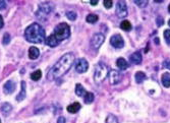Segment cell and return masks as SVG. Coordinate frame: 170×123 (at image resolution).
Wrapping results in <instances>:
<instances>
[{
    "mask_svg": "<svg viewBox=\"0 0 170 123\" xmlns=\"http://www.w3.org/2000/svg\"><path fill=\"white\" fill-rule=\"evenodd\" d=\"M162 80V84L164 87H170V73L169 72H164L161 77Z\"/></svg>",
    "mask_w": 170,
    "mask_h": 123,
    "instance_id": "obj_18",
    "label": "cell"
},
{
    "mask_svg": "<svg viewBox=\"0 0 170 123\" xmlns=\"http://www.w3.org/2000/svg\"><path fill=\"white\" fill-rule=\"evenodd\" d=\"M90 3L92 4V5H97V4L99 3V0H91Z\"/></svg>",
    "mask_w": 170,
    "mask_h": 123,
    "instance_id": "obj_37",
    "label": "cell"
},
{
    "mask_svg": "<svg viewBox=\"0 0 170 123\" xmlns=\"http://www.w3.org/2000/svg\"><path fill=\"white\" fill-rule=\"evenodd\" d=\"M45 44L50 47H56L58 44H59V42H58V41L55 39V37L51 34L48 38H46L45 39Z\"/></svg>",
    "mask_w": 170,
    "mask_h": 123,
    "instance_id": "obj_17",
    "label": "cell"
},
{
    "mask_svg": "<svg viewBox=\"0 0 170 123\" xmlns=\"http://www.w3.org/2000/svg\"><path fill=\"white\" fill-rule=\"evenodd\" d=\"M131 28H133V27H131V23L128 22V20H123V22L120 23V29H121V30H123V31L128 32V31L131 30Z\"/></svg>",
    "mask_w": 170,
    "mask_h": 123,
    "instance_id": "obj_24",
    "label": "cell"
},
{
    "mask_svg": "<svg viewBox=\"0 0 170 123\" xmlns=\"http://www.w3.org/2000/svg\"><path fill=\"white\" fill-rule=\"evenodd\" d=\"M116 65L121 70L128 68V63L127 62V60H125L124 58H118V59L116 60Z\"/></svg>",
    "mask_w": 170,
    "mask_h": 123,
    "instance_id": "obj_19",
    "label": "cell"
},
{
    "mask_svg": "<svg viewBox=\"0 0 170 123\" xmlns=\"http://www.w3.org/2000/svg\"><path fill=\"white\" fill-rule=\"evenodd\" d=\"M105 123H118V118L115 115H113V114H109L107 116Z\"/></svg>",
    "mask_w": 170,
    "mask_h": 123,
    "instance_id": "obj_26",
    "label": "cell"
},
{
    "mask_svg": "<svg viewBox=\"0 0 170 123\" xmlns=\"http://www.w3.org/2000/svg\"><path fill=\"white\" fill-rule=\"evenodd\" d=\"M0 111H1V113L4 116H8L11 111H12V106L9 103H3L1 105V107H0Z\"/></svg>",
    "mask_w": 170,
    "mask_h": 123,
    "instance_id": "obj_14",
    "label": "cell"
},
{
    "mask_svg": "<svg viewBox=\"0 0 170 123\" xmlns=\"http://www.w3.org/2000/svg\"><path fill=\"white\" fill-rule=\"evenodd\" d=\"M89 69V62L85 59V58H81L75 63V70L78 73H84Z\"/></svg>",
    "mask_w": 170,
    "mask_h": 123,
    "instance_id": "obj_10",
    "label": "cell"
},
{
    "mask_svg": "<svg viewBox=\"0 0 170 123\" xmlns=\"http://www.w3.org/2000/svg\"><path fill=\"white\" fill-rule=\"evenodd\" d=\"M156 22H157L158 27H162V26L164 25V19H163L162 16H158L157 19H156Z\"/></svg>",
    "mask_w": 170,
    "mask_h": 123,
    "instance_id": "obj_32",
    "label": "cell"
},
{
    "mask_svg": "<svg viewBox=\"0 0 170 123\" xmlns=\"http://www.w3.org/2000/svg\"><path fill=\"white\" fill-rule=\"evenodd\" d=\"M110 44L114 48L121 49V48H123V46H124V40L120 35L116 34V35H113V36L110 38Z\"/></svg>",
    "mask_w": 170,
    "mask_h": 123,
    "instance_id": "obj_8",
    "label": "cell"
},
{
    "mask_svg": "<svg viewBox=\"0 0 170 123\" xmlns=\"http://www.w3.org/2000/svg\"><path fill=\"white\" fill-rule=\"evenodd\" d=\"M0 123H1V121H0Z\"/></svg>",
    "mask_w": 170,
    "mask_h": 123,
    "instance_id": "obj_41",
    "label": "cell"
},
{
    "mask_svg": "<svg viewBox=\"0 0 170 123\" xmlns=\"http://www.w3.org/2000/svg\"><path fill=\"white\" fill-rule=\"evenodd\" d=\"M94 100H95V96H94L93 93L91 92H86V94H85V97H84V101L86 104H91L92 102H94Z\"/></svg>",
    "mask_w": 170,
    "mask_h": 123,
    "instance_id": "obj_20",
    "label": "cell"
},
{
    "mask_svg": "<svg viewBox=\"0 0 170 123\" xmlns=\"http://www.w3.org/2000/svg\"><path fill=\"white\" fill-rule=\"evenodd\" d=\"M41 77H42V71H41L40 69L36 70V71H34V72L31 74V78H32V80H33L34 81L40 80Z\"/></svg>",
    "mask_w": 170,
    "mask_h": 123,
    "instance_id": "obj_22",
    "label": "cell"
},
{
    "mask_svg": "<svg viewBox=\"0 0 170 123\" xmlns=\"http://www.w3.org/2000/svg\"><path fill=\"white\" fill-rule=\"evenodd\" d=\"M134 80H136L137 84H142L146 80V74L143 71H137L136 75H134Z\"/></svg>",
    "mask_w": 170,
    "mask_h": 123,
    "instance_id": "obj_21",
    "label": "cell"
},
{
    "mask_svg": "<svg viewBox=\"0 0 170 123\" xmlns=\"http://www.w3.org/2000/svg\"><path fill=\"white\" fill-rule=\"evenodd\" d=\"M77 16H78V14L77 12H75V11H68V12L66 13V17L69 20H72V22L77 19Z\"/></svg>",
    "mask_w": 170,
    "mask_h": 123,
    "instance_id": "obj_28",
    "label": "cell"
},
{
    "mask_svg": "<svg viewBox=\"0 0 170 123\" xmlns=\"http://www.w3.org/2000/svg\"><path fill=\"white\" fill-rule=\"evenodd\" d=\"M81 104L78 103V102H75V103H72V104H70L69 106H67V111H68L69 113H71V114H75V113H77L78 112V111L81 110Z\"/></svg>",
    "mask_w": 170,
    "mask_h": 123,
    "instance_id": "obj_16",
    "label": "cell"
},
{
    "mask_svg": "<svg viewBox=\"0 0 170 123\" xmlns=\"http://www.w3.org/2000/svg\"><path fill=\"white\" fill-rule=\"evenodd\" d=\"M16 90V83L12 80H7L3 86V93L5 95H10Z\"/></svg>",
    "mask_w": 170,
    "mask_h": 123,
    "instance_id": "obj_11",
    "label": "cell"
},
{
    "mask_svg": "<svg viewBox=\"0 0 170 123\" xmlns=\"http://www.w3.org/2000/svg\"><path fill=\"white\" fill-rule=\"evenodd\" d=\"M6 7V2L5 1H0V10H3Z\"/></svg>",
    "mask_w": 170,
    "mask_h": 123,
    "instance_id": "obj_34",
    "label": "cell"
},
{
    "mask_svg": "<svg viewBox=\"0 0 170 123\" xmlns=\"http://www.w3.org/2000/svg\"><path fill=\"white\" fill-rule=\"evenodd\" d=\"M108 73H109V70L104 63L99 62L98 64H96L95 70H94V80H95V83H102L106 78Z\"/></svg>",
    "mask_w": 170,
    "mask_h": 123,
    "instance_id": "obj_4",
    "label": "cell"
},
{
    "mask_svg": "<svg viewBox=\"0 0 170 123\" xmlns=\"http://www.w3.org/2000/svg\"><path fill=\"white\" fill-rule=\"evenodd\" d=\"M98 19H99V17L98 15H96V14H93V13H90V14H88V16H87V22H89V23H96L97 22H98Z\"/></svg>",
    "mask_w": 170,
    "mask_h": 123,
    "instance_id": "obj_25",
    "label": "cell"
},
{
    "mask_svg": "<svg viewBox=\"0 0 170 123\" xmlns=\"http://www.w3.org/2000/svg\"><path fill=\"white\" fill-rule=\"evenodd\" d=\"M168 25H169V27H170V19L168 20Z\"/></svg>",
    "mask_w": 170,
    "mask_h": 123,
    "instance_id": "obj_40",
    "label": "cell"
},
{
    "mask_svg": "<svg viewBox=\"0 0 170 123\" xmlns=\"http://www.w3.org/2000/svg\"><path fill=\"white\" fill-rule=\"evenodd\" d=\"M75 94H77V96L78 97L85 96V94H86V91H85L84 87L82 86L81 84H78L77 86H75Z\"/></svg>",
    "mask_w": 170,
    "mask_h": 123,
    "instance_id": "obj_23",
    "label": "cell"
},
{
    "mask_svg": "<svg viewBox=\"0 0 170 123\" xmlns=\"http://www.w3.org/2000/svg\"><path fill=\"white\" fill-rule=\"evenodd\" d=\"M168 11L170 12V4H169V6H168Z\"/></svg>",
    "mask_w": 170,
    "mask_h": 123,
    "instance_id": "obj_39",
    "label": "cell"
},
{
    "mask_svg": "<svg viewBox=\"0 0 170 123\" xmlns=\"http://www.w3.org/2000/svg\"><path fill=\"white\" fill-rule=\"evenodd\" d=\"M155 43H156L157 45H158V44L160 43V40H158V38H155Z\"/></svg>",
    "mask_w": 170,
    "mask_h": 123,
    "instance_id": "obj_38",
    "label": "cell"
},
{
    "mask_svg": "<svg viewBox=\"0 0 170 123\" xmlns=\"http://www.w3.org/2000/svg\"><path fill=\"white\" fill-rule=\"evenodd\" d=\"M4 26V20H3V17H2V15L0 14V29H2Z\"/></svg>",
    "mask_w": 170,
    "mask_h": 123,
    "instance_id": "obj_36",
    "label": "cell"
},
{
    "mask_svg": "<svg viewBox=\"0 0 170 123\" xmlns=\"http://www.w3.org/2000/svg\"><path fill=\"white\" fill-rule=\"evenodd\" d=\"M130 62L134 64H140L143 60V56L140 52H134V54L130 55Z\"/></svg>",
    "mask_w": 170,
    "mask_h": 123,
    "instance_id": "obj_15",
    "label": "cell"
},
{
    "mask_svg": "<svg viewBox=\"0 0 170 123\" xmlns=\"http://www.w3.org/2000/svg\"><path fill=\"white\" fill-rule=\"evenodd\" d=\"M104 41H105V36L103 34L101 33L95 34L92 37V39H91V47L93 49H95V50H98L102 46V44L104 43Z\"/></svg>",
    "mask_w": 170,
    "mask_h": 123,
    "instance_id": "obj_6",
    "label": "cell"
},
{
    "mask_svg": "<svg viewBox=\"0 0 170 123\" xmlns=\"http://www.w3.org/2000/svg\"><path fill=\"white\" fill-rule=\"evenodd\" d=\"M39 56H40V50L37 47H31V48L29 49V58H30V59L35 60Z\"/></svg>",
    "mask_w": 170,
    "mask_h": 123,
    "instance_id": "obj_13",
    "label": "cell"
},
{
    "mask_svg": "<svg viewBox=\"0 0 170 123\" xmlns=\"http://www.w3.org/2000/svg\"><path fill=\"white\" fill-rule=\"evenodd\" d=\"M164 38H165L167 45H170V30L164 31Z\"/></svg>",
    "mask_w": 170,
    "mask_h": 123,
    "instance_id": "obj_30",
    "label": "cell"
},
{
    "mask_svg": "<svg viewBox=\"0 0 170 123\" xmlns=\"http://www.w3.org/2000/svg\"><path fill=\"white\" fill-rule=\"evenodd\" d=\"M108 78H109V83L111 84H117L121 81L122 75L119 71L112 69V70H110L109 73H108Z\"/></svg>",
    "mask_w": 170,
    "mask_h": 123,
    "instance_id": "obj_9",
    "label": "cell"
},
{
    "mask_svg": "<svg viewBox=\"0 0 170 123\" xmlns=\"http://www.w3.org/2000/svg\"><path fill=\"white\" fill-rule=\"evenodd\" d=\"M58 42L67 39L70 36V28L66 22H61L57 25L54 29V33L52 34Z\"/></svg>",
    "mask_w": 170,
    "mask_h": 123,
    "instance_id": "obj_3",
    "label": "cell"
},
{
    "mask_svg": "<svg viewBox=\"0 0 170 123\" xmlns=\"http://www.w3.org/2000/svg\"><path fill=\"white\" fill-rule=\"evenodd\" d=\"M134 4H137V6L141 7V8H144L146 7L149 3V1H147V0H134Z\"/></svg>",
    "mask_w": 170,
    "mask_h": 123,
    "instance_id": "obj_27",
    "label": "cell"
},
{
    "mask_svg": "<svg viewBox=\"0 0 170 123\" xmlns=\"http://www.w3.org/2000/svg\"><path fill=\"white\" fill-rule=\"evenodd\" d=\"M10 40H11L10 35L8 33H5L3 36V40H2V44H3V45H8V44L10 43Z\"/></svg>",
    "mask_w": 170,
    "mask_h": 123,
    "instance_id": "obj_29",
    "label": "cell"
},
{
    "mask_svg": "<svg viewBox=\"0 0 170 123\" xmlns=\"http://www.w3.org/2000/svg\"><path fill=\"white\" fill-rule=\"evenodd\" d=\"M103 4H104L105 8H107V9H110V8L112 7L113 2H112V0H104Z\"/></svg>",
    "mask_w": 170,
    "mask_h": 123,
    "instance_id": "obj_31",
    "label": "cell"
},
{
    "mask_svg": "<svg viewBox=\"0 0 170 123\" xmlns=\"http://www.w3.org/2000/svg\"><path fill=\"white\" fill-rule=\"evenodd\" d=\"M65 122H66V120L62 116H60L59 118H58V120H57V123H65Z\"/></svg>",
    "mask_w": 170,
    "mask_h": 123,
    "instance_id": "obj_35",
    "label": "cell"
},
{
    "mask_svg": "<svg viewBox=\"0 0 170 123\" xmlns=\"http://www.w3.org/2000/svg\"><path fill=\"white\" fill-rule=\"evenodd\" d=\"M75 54L74 53H66L64 54L56 63L54 64L53 67L49 70L47 78L49 80H55L57 78L63 77L68 70L71 68L72 64L75 62Z\"/></svg>",
    "mask_w": 170,
    "mask_h": 123,
    "instance_id": "obj_1",
    "label": "cell"
},
{
    "mask_svg": "<svg viewBox=\"0 0 170 123\" xmlns=\"http://www.w3.org/2000/svg\"><path fill=\"white\" fill-rule=\"evenodd\" d=\"M53 10H54V5H52L50 2H43V3H41L39 5V8H38L36 12V16L39 19L44 20Z\"/></svg>",
    "mask_w": 170,
    "mask_h": 123,
    "instance_id": "obj_5",
    "label": "cell"
},
{
    "mask_svg": "<svg viewBox=\"0 0 170 123\" xmlns=\"http://www.w3.org/2000/svg\"><path fill=\"white\" fill-rule=\"evenodd\" d=\"M26 81H22V89H20V92L19 94L17 95L16 97V101H23L25 100L26 96H27V87H26Z\"/></svg>",
    "mask_w": 170,
    "mask_h": 123,
    "instance_id": "obj_12",
    "label": "cell"
},
{
    "mask_svg": "<svg viewBox=\"0 0 170 123\" xmlns=\"http://www.w3.org/2000/svg\"><path fill=\"white\" fill-rule=\"evenodd\" d=\"M163 66L165 67V68L170 70V60H165V61H164V62H163Z\"/></svg>",
    "mask_w": 170,
    "mask_h": 123,
    "instance_id": "obj_33",
    "label": "cell"
},
{
    "mask_svg": "<svg viewBox=\"0 0 170 123\" xmlns=\"http://www.w3.org/2000/svg\"><path fill=\"white\" fill-rule=\"evenodd\" d=\"M45 36H46L45 30L37 22H34L30 25L25 31V37L27 41L34 44H40L44 42L46 39Z\"/></svg>",
    "mask_w": 170,
    "mask_h": 123,
    "instance_id": "obj_2",
    "label": "cell"
},
{
    "mask_svg": "<svg viewBox=\"0 0 170 123\" xmlns=\"http://www.w3.org/2000/svg\"><path fill=\"white\" fill-rule=\"evenodd\" d=\"M116 15L119 19H123L127 15V6L124 1H118L116 4Z\"/></svg>",
    "mask_w": 170,
    "mask_h": 123,
    "instance_id": "obj_7",
    "label": "cell"
}]
</instances>
